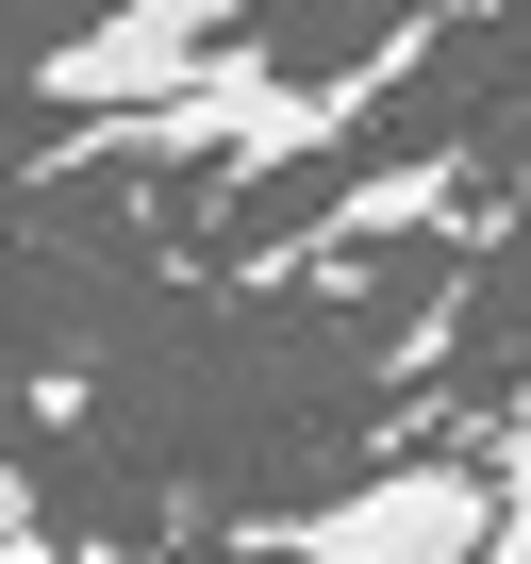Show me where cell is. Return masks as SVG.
<instances>
[{
  "label": "cell",
  "mask_w": 531,
  "mask_h": 564,
  "mask_svg": "<svg viewBox=\"0 0 531 564\" xmlns=\"http://www.w3.org/2000/svg\"><path fill=\"white\" fill-rule=\"evenodd\" d=\"M232 34H266V0H100L84 34L34 51V100H51V117H117V100L183 84V67L232 51Z\"/></svg>",
  "instance_id": "6da1fadb"
},
{
  "label": "cell",
  "mask_w": 531,
  "mask_h": 564,
  "mask_svg": "<svg viewBox=\"0 0 531 564\" xmlns=\"http://www.w3.org/2000/svg\"><path fill=\"white\" fill-rule=\"evenodd\" d=\"M283 564H465L481 547V465L448 448V465H382V481H349L333 514H283L266 531Z\"/></svg>",
  "instance_id": "7a4b0ae2"
},
{
  "label": "cell",
  "mask_w": 531,
  "mask_h": 564,
  "mask_svg": "<svg viewBox=\"0 0 531 564\" xmlns=\"http://www.w3.org/2000/svg\"><path fill=\"white\" fill-rule=\"evenodd\" d=\"M465 166H481V133H432V150H399V166H366V183H333L283 249H266V282H349L366 249H399V232H432L448 199H465Z\"/></svg>",
  "instance_id": "3957f363"
},
{
  "label": "cell",
  "mask_w": 531,
  "mask_h": 564,
  "mask_svg": "<svg viewBox=\"0 0 531 564\" xmlns=\"http://www.w3.org/2000/svg\"><path fill=\"white\" fill-rule=\"evenodd\" d=\"M465 465H481V547L465 564H531V399H498V432Z\"/></svg>",
  "instance_id": "277c9868"
},
{
  "label": "cell",
  "mask_w": 531,
  "mask_h": 564,
  "mask_svg": "<svg viewBox=\"0 0 531 564\" xmlns=\"http://www.w3.org/2000/svg\"><path fill=\"white\" fill-rule=\"evenodd\" d=\"M0 547H34V481L18 465H0Z\"/></svg>",
  "instance_id": "5b68a950"
}]
</instances>
